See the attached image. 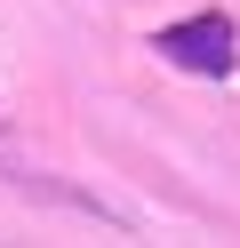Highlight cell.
I'll list each match as a JSON object with an SVG mask.
<instances>
[{"mask_svg":"<svg viewBox=\"0 0 240 248\" xmlns=\"http://www.w3.org/2000/svg\"><path fill=\"white\" fill-rule=\"evenodd\" d=\"M152 48L168 56L176 72L224 80V72H232V24H224L216 8H200V16H184V24H160V32H152Z\"/></svg>","mask_w":240,"mask_h":248,"instance_id":"cell-1","label":"cell"}]
</instances>
